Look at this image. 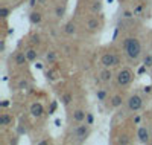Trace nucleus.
I'll return each mask as SVG.
<instances>
[{
    "label": "nucleus",
    "instance_id": "obj_32",
    "mask_svg": "<svg viewBox=\"0 0 152 145\" xmlns=\"http://www.w3.org/2000/svg\"><path fill=\"white\" fill-rule=\"evenodd\" d=\"M151 75H152V67H151Z\"/></svg>",
    "mask_w": 152,
    "mask_h": 145
},
{
    "label": "nucleus",
    "instance_id": "obj_20",
    "mask_svg": "<svg viewBox=\"0 0 152 145\" xmlns=\"http://www.w3.org/2000/svg\"><path fill=\"white\" fill-rule=\"evenodd\" d=\"M143 64L146 66V67H152V54H148L143 60Z\"/></svg>",
    "mask_w": 152,
    "mask_h": 145
},
{
    "label": "nucleus",
    "instance_id": "obj_31",
    "mask_svg": "<svg viewBox=\"0 0 152 145\" xmlns=\"http://www.w3.org/2000/svg\"><path fill=\"white\" fill-rule=\"evenodd\" d=\"M38 3H40V5H46V0H38Z\"/></svg>",
    "mask_w": 152,
    "mask_h": 145
},
{
    "label": "nucleus",
    "instance_id": "obj_24",
    "mask_svg": "<svg viewBox=\"0 0 152 145\" xmlns=\"http://www.w3.org/2000/svg\"><path fill=\"white\" fill-rule=\"evenodd\" d=\"M9 12H11V9H8V8H2V17H3V18H6Z\"/></svg>",
    "mask_w": 152,
    "mask_h": 145
},
{
    "label": "nucleus",
    "instance_id": "obj_13",
    "mask_svg": "<svg viewBox=\"0 0 152 145\" xmlns=\"http://www.w3.org/2000/svg\"><path fill=\"white\" fill-rule=\"evenodd\" d=\"M64 32H66L67 35H73V34L76 32V24H75L73 21H69V23L64 26Z\"/></svg>",
    "mask_w": 152,
    "mask_h": 145
},
{
    "label": "nucleus",
    "instance_id": "obj_30",
    "mask_svg": "<svg viewBox=\"0 0 152 145\" xmlns=\"http://www.w3.org/2000/svg\"><path fill=\"white\" fill-rule=\"evenodd\" d=\"M0 49H2V52H5V41H2V46H0Z\"/></svg>",
    "mask_w": 152,
    "mask_h": 145
},
{
    "label": "nucleus",
    "instance_id": "obj_22",
    "mask_svg": "<svg viewBox=\"0 0 152 145\" xmlns=\"http://www.w3.org/2000/svg\"><path fill=\"white\" fill-rule=\"evenodd\" d=\"M46 58H47V61H49V63H53V61L56 60V55H55V52H49V54L46 55Z\"/></svg>",
    "mask_w": 152,
    "mask_h": 145
},
{
    "label": "nucleus",
    "instance_id": "obj_15",
    "mask_svg": "<svg viewBox=\"0 0 152 145\" xmlns=\"http://www.w3.org/2000/svg\"><path fill=\"white\" fill-rule=\"evenodd\" d=\"M66 16V6L62 5V6H56V9H55V17L56 18H62Z\"/></svg>",
    "mask_w": 152,
    "mask_h": 145
},
{
    "label": "nucleus",
    "instance_id": "obj_23",
    "mask_svg": "<svg viewBox=\"0 0 152 145\" xmlns=\"http://www.w3.org/2000/svg\"><path fill=\"white\" fill-rule=\"evenodd\" d=\"M122 16H123L125 18H131V17L135 16V14H134V12H131V11H123V14H122Z\"/></svg>",
    "mask_w": 152,
    "mask_h": 145
},
{
    "label": "nucleus",
    "instance_id": "obj_1",
    "mask_svg": "<svg viewBox=\"0 0 152 145\" xmlns=\"http://www.w3.org/2000/svg\"><path fill=\"white\" fill-rule=\"evenodd\" d=\"M123 49H125V54L129 60L135 61L138 57L142 55V44L140 41L137 40L135 37H128L123 43Z\"/></svg>",
    "mask_w": 152,
    "mask_h": 145
},
{
    "label": "nucleus",
    "instance_id": "obj_2",
    "mask_svg": "<svg viewBox=\"0 0 152 145\" xmlns=\"http://www.w3.org/2000/svg\"><path fill=\"white\" fill-rule=\"evenodd\" d=\"M72 135H73V138L76 139V142H84L87 138H88V135H90V124H82L81 122V125H76L75 128H73V131H72Z\"/></svg>",
    "mask_w": 152,
    "mask_h": 145
},
{
    "label": "nucleus",
    "instance_id": "obj_17",
    "mask_svg": "<svg viewBox=\"0 0 152 145\" xmlns=\"http://www.w3.org/2000/svg\"><path fill=\"white\" fill-rule=\"evenodd\" d=\"M12 122V119L6 115V113H3L2 116H0V125H8V124H11Z\"/></svg>",
    "mask_w": 152,
    "mask_h": 145
},
{
    "label": "nucleus",
    "instance_id": "obj_11",
    "mask_svg": "<svg viewBox=\"0 0 152 145\" xmlns=\"http://www.w3.org/2000/svg\"><path fill=\"white\" fill-rule=\"evenodd\" d=\"M85 26H87V29L90 31V32H94L99 28V21H97V18H88Z\"/></svg>",
    "mask_w": 152,
    "mask_h": 145
},
{
    "label": "nucleus",
    "instance_id": "obj_21",
    "mask_svg": "<svg viewBox=\"0 0 152 145\" xmlns=\"http://www.w3.org/2000/svg\"><path fill=\"white\" fill-rule=\"evenodd\" d=\"M61 101H62V104H64V105H69V104L72 102V95H70V93H66V95H62Z\"/></svg>",
    "mask_w": 152,
    "mask_h": 145
},
{
    "label": "nucleus",
    "instance_id": "obj_5",
    "mask_svg": "<svg viewBox=\"0 0 152 145\" xmlns=\"http://www.w3.org/2000/svg\"><path fill=\"white\" fill-rule=\"evenodd\" d=\"M142 105H143V99L138 96V95H132V96H129V99H128V109H129L131 112L140 110V109H142Z\"/></svg>",
    "mask_w": 152,
    "mask_h": 145
},
{
    "label": "nucleus",
    "instance_id": "obj_4",
    "mask_svg": "<svg viewBox=\"0 0 152 145\" xmlns=\"http://www.w3.org/2000/svg\"><path fill=\"white\" fill-rule=\"evenodd\" d=\"M100 64L104 67H113V66H117L119 64V57L114 55V54H104L102 58H100Z\"/></svg>",
    "mask_w": 152,
    "mask_h": 145
},
{
    "label": "nucleus",
    "instance_id": "obj_26",
    "mask_svg": "<svg viewBox=\"0 0 152 145\" xmlns=\"http://www.w3.org/2000/svg\"><path fill=\"white\" fill-rule=\"evenodd\" d=\"M87 124H93V115H90V113H87Z\"/></svg>",
    "mask_w": 152,
    "mask_h": 145
},
{
    "label": "nucleus",
    "instance_id": "obj_6",
    "mask_svg": "<svg viewBox=\"0 0 152 145\" xmlns=\"http://www.w3.org/2000/svg\"><path fill=\"white\" fill-rule=\"evenodd\" d=\"M137 138H138V141H140L142 144H149V130L146 128V127H138V130H137Z\"/></svg>",
    "mask_w": 152,
    "mask_h": 145
},
{
    "label": "nucleus",
    "instance_id": "obj_25",
    "mask_svg": "<svg viewBox=\"0 0 152 145\" xmlns=\"http://www.w3.org/2000/svg\"><path fill=\"white\" fill-rule=\"evenodd\" d=\"M34 44H38V43H40V37H38V35H32V40H31Z\"/></svg>",
    "mask_w": 152,
    "mask_h": 145
},
{
    "label": "nucleus",
    "instance_id": "obj_9",
    "mask_svg": "<svg viewBox=\"0 0 152 145\" xmlns=\"http://www.w3.org/2000/svg\"><path fill=\"white\" fill-rule=\"evenodd\" d=\"M43 105L41 104H32L31 105V113H32V116H35V118H40L41 115H43Z\"/></svg>",
    "mask_w": 152,
    "mask_h": 145
},
{
    "label": "nucleus",
    "instance_id": "obj_18",
    "mask_svg": "<svg viewBox=\"0 0 152 145\" xmlns=\"http://www.w3.org/2000/svg\"><path fill=\"white\" fill-rule=\"evenodd\" d=\"M91 11L93 12H100V11H102V3H100L99 0H94L93 5H91Z\"/></svg>",
    "mask_w": 152,
    "mask_h": 145
},
{
    "label": "nucleus",
    "instance_id": "obj_27",
    "mask_svg": "<svg viewBox=\"0 0 152 145\" xmlns=\"http://www.w3.org/2000/svg\"><path fill=\"white\" fill-rule=\"evenodd\" d=\"M18 87H20V89H21V90H24V89H28V83H26V81H21V83H20V86H18Z\"/></svg>",
    "mask_w": 152,
    "mask_h": 145
},
{
    "label": "nucleus",
    "instance_id": "obj_14",
    "mask_svg": "<svg viewBox=\"0 0 152 145\" xmlns=\"http://www.w3.org/2000/svg\"><path fill=\"white\" fill-rule=\"evenodd\" d=\"M122 102H123L122 96L120 95H116V96H113V99H111V107L117 109V107H120V105H122Z\"/></svg>",
    "mask_w": 152,
    "mask_h": 145
},
{
    "label": "nucleus",
    "instance_id": "obj_29",
    "mask_svg": "<svg viewBox=\"0 0 152 145\" xmlns=\"http://www.w3.org/2000/svg\"><path fill=\"white\" fill-rule=\"evenodd\" d=\"M138 12H142V6H137V8L134 9V14H138Z\"/></svg>",
    "mask_w": 152,
    "mask_h": 145
},
{
    "label": "nucleus",
    "instance_id": "obj_16",
    "mask_svg": "<svg viewBox=\"0 0 152 145\" xmlns=\"http://www.w3.org/2000/svg\"><path fill=\"white\" fill-rule=\"evenodd\" d=\"M24 54H26V57H28V60L29 61H34V60H37V50L35 49H28L26 52H24Z\"/></svg>",
    "mask_w": 152,
    "mask_h": 145
},
{
    "label": "nucleus",
    "instance_id": "obj_7",
    "mask_svg": "<svg viewBox=\"0 0 152 145\" xmlns=\"http://www.w3.org/2000/svg\"><path fill=\"white\" fill-rule=\"evenodd\" d=\"M72 118H73V121L75 122H84L85 119H87V113L84 112V110H75L73 112V115H72Z\"/></svg>",
    "mask_w": 152,
    "mask_h": 145
},
{
    "label": "nucleus",
    "instance_id": "obj_8",
    "mask_svg": "<svg viewBox=\"0 0 152 145\" xmlns=\"http://www.w3.org/2000/svg\"><path fill=\"white\" fill-rule=\"evenodd\" d=\"M43 20V16H41V12H38V11H32L31 14H29V21L32 24H40Z\"/></svg>",
    "mask_w": 152,
    "mask_h": 145
},
{
    "label": "nucleus",
    "instance_id": "obj_19",
    "mask_svg": "<svg viewBox=\"0 0 152 145\" xmlns=\"http://www.w3.org/2000/svg\"><path fill=\"white\" fill-rule=\"evenodd\" d=\"M96 96H97V99H99V101H105V98H107V92H105L104 89H100V90H97Z\"/></svg>",
    "mask_w": 152,
    "mask_h": 145
},
{
    "label": "nucleus",
    "instance_id": "obj_28",
    "mask_svg": "<svg viewBox=\"0 0 152 145\" xmlns=\"http://www.w3.org/2000/svg\"><path fill=\"white\" fill-rule=\"evenodd\" d=\"M151 90H152V87H151V86H146V87L143 89V92H145V93H151Z\"/></svg>",
    "mask_w": 152,
    "mask_h": 145
},
{
    "label": "nucleus",
    "instance_id": "obj_12",
    "mask_svg": "<svg viewBox=\"0 0 152 145\" xmlns=\"http://www.w3.org/2000/svg\"><path fill=\"white\" fill-rule=\"evenodd\" d=\"M111 78H113V73H111L110 67H105V70H102V73H100V81L110 83V81H111Z\"/></svg>",
    "mask_w": 152,
    "mask_h": 145
},
{
    "label": "nucleus",
    "instance_id": "obj_3",
    "mask_svg": "<svg viewBox=\"0 0 152 145\" xmlns=\"http://www.w3.org/2000/svg\"><path fill=\"white\" fill-rule=\"evenodd\" d=\"M132 80V72L129 69H122L117 73V84L119 86H128Z\"/></svg>",
    "mask_w": 152,
    "mask_h": 145
},
{
    "label": "nucleus",
    "instance_id": "obj_10",
    "mask_svg": "<svg viewBox=\"0 0 152 145\" xmlns=\"http://www.w3.org/2000/svg\"><path fill=\"white\" fill-rule=\"evenodd\" d=\"M14 61H15V64H17V66H24L29 60H28L26 54H23V52H18V54L14 57Z\"/></svg>",
    "mask_w": 152,
    "mask_h": 145
}]
</instances>
